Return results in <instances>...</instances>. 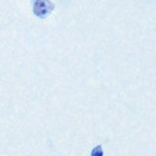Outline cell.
I'll use <instances>...</instances> for the list:
<instances>
[{
  "label": "cell",
  "instance_id": "cell-1",
  "mask_svg": "<svg viewBox=\"0 0 156 156\" xmlns=\"http://www.w3.org/2000/svg\"><path fill=\"white\" fill-rule=\"evenodd\" d=\"M54 9V4L50 0H35L33 4V13L39 18H45Z\"/></svg>",
  "mask_w": 156,
  "mask_h": 156
},
{
  "label": "cell",
  "instance_id": "cell-2",
  "mask_svg": "<svg viewBox=\"0 0 156 156\" xmlns=\"http://www.w3.org/2000/svg\"><path fill=\"white\" fill-rule=\"evenodd\" d=\"M92 156H104V152H102V148L101 145H98L93 149Z\"/></svg>",
  "mask_w": 156,
  "mask_h": 156
}]
</instances>
